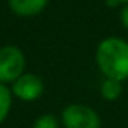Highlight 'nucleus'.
I'll return each instance as SVG.
<instances>
[{"mask_svg":"<svg viewBox=\"0 0 128 128\" xmlns=\"http://www.w3.org/2000/svg\"><path fill=\"white\" fill-rule=\"evenodd\" d=\"M96 65L106 78H128V42L122 38H106L96 47Z\"/></svg>","mask_w":128,"mask_h":128,"instance_id":"obj_1","label":"nucleus"},{"mask_svg":"<svg viewBox=\"0 0 128 128\" xmlns=\"http://www.w3.org/2000/svg\"><path fill=\"white\" fill-rule=\"evenodd\" d=\"M26 57L15 45L0 48V83H14L23 76Z\"/></svg>","mask_w":128,"mask_h":128,"instance_id":"obj_2","label":"nucleus"},{"mask_svg":"<svg viewBox=\"0 0 128 128\" xmlns=\"http://www.w3.org/2000/svg\"><path fill=\"white\" fill-rule=\"evenodd\" d=\"M65 128H100L101 119L98 113L84 104H71L62 112Z\"/></svg>","mask_w":128,"mask_h":128,"instance_id":"obj_3","label":"nucleus"},{"mask_svg":"<svg viewBox=\"0 0 128 128\" xmlns=\"http://www.w3.org/2000/svg\"><path fill=\"white\" fill-rule=\"evenodd\" d=\"M44 92V82L36 74H23L12 83V94L21 101H35Z\"/></svg>","mask_w":128,"mask_h":128,"instance_id":"obj_4","label":"nucleus"},{"mask_svg":"<svg viewBox=\"0 0 128 128\" xmlns=\"http://www.w3.org/2000/svg\"><path fill=\"white\" fill-rule=\"evenodd\" d=\"M11 11L20 17H32L41 14L47 5L48 0H8Z\"/></svg>","mask_w":128,"mask_h":128,"instance_id":"obj_5","label":"nucleus"},{"mask_svg":"<svg viewBox=\"0 0 128 128\" xmlns=\"http://www.w3.org/2000/svg\"><path fill=\"white\" fill-rule=\"evenodd\" d=\"M122 94V84L118 80H112V78H106L101 84V95L107 100V101H114L120 96Z\"/></svg>","mask_w":128,"mask_h":128,"instance_id":"obj_6","label":"nucleus"},{"mask_svg":"<svg viewBox=\"0 0 128 128\" xmlns=\"http://www.w3.org/2000/svg\"><path fill=\"white\" fill-rule=\"evenodd\" d=\"M11 104H12L11 90L3 83H0V124L8 118L9 110H11Z\"/></svg>","mask_w":128,"mask_h":128,"instance_id":"obj_7","label":"nucleus"},{"mask_svg":"<svg viewBox=\"0 0 128 128\" xmlns=\"http://www.w3.org/2000/svg\"><path fill=\"white\" fill-rule=\"evenodd\" d=\"M33 128H59V122L53 114H42L36 118Z\"/></svg>","mask_w":128,"mask_h":128,"instance_id":"obj_8","label":"nucleus"},{"mask_svg":"<svg viewBox=\"0 0 128 128\" xmlns=\"http://www.w3.org/2000/svg\"><path fill=\"white\" fill-rule=\"evenodd\" d=\"M120 23L124 24L125 29H128V5L120 11Z\"/></svg>","mask_w":128,"mask_h":128,"instance_id":"obj_9","label":"nucleus"},{"mask_svg":"<svg viewBox=\"0 0 128 128\" xmlns=\"http://www.w3.org/2000/svg\"><path fill=\"white\" fill-rule=\"evenodd\" d=\"M118 3H128V0H116Z\"/></svg>","mask_w":128,"mask_h":128,"instance_id":"obj_10","label":"nucleus"}]
</instances>
